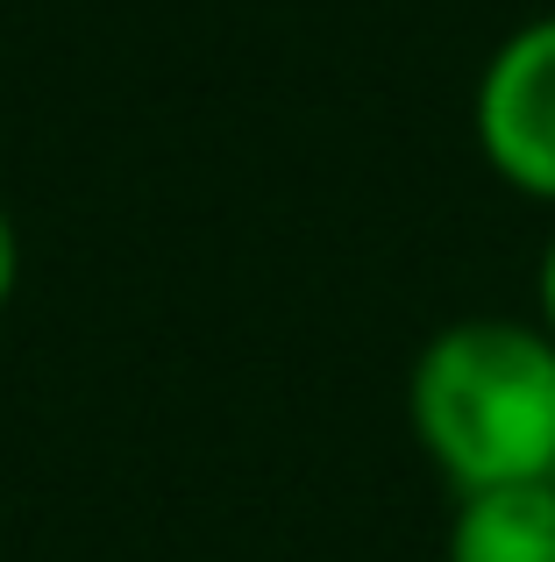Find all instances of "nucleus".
I'll list each match as a JSON object with an SVG mask.
<instances>
[{"mask_svg":"<svg viewBox=\"0 0 555 562\" xmlns=\"http://www.w3.org/2000/svg\"><path fill=\"white\" fill-rule=\"evenodd\" d=\"M406 413L456 492L555 477V335L499 314L449 321L420 342Z\"/></svg>","mask_w":555,"mask_h":562,"instance_id":"nucleus-1","label":"nucleus"},{"mask_svg":"<svg viewBox=\"0 0 555 562\" xmlns=\"http://www.w3.org/2000/svg\"><path fill=\"white\" fill-rule=\"evenodd\" d=\"M471 136L499 186L555 206V14L520 22L485 57L471 93Z\"/></svg>","mask_w":555,"mask_h":562,"instance_id":"nucleus-2","label":"nucleus"},{"mask_svg":"<svg viewBox=\"0 0 555 562\" xmlns=\"http://www.w3.org/2000/svg\"><path fill=\"white\" fill-rule=\"evenodd\" d=\"M442 555L449 562H555V477L456 492Z\"/></svg>","mask_w":555,"mask_h":562,"instance_id":"nucleus-3","label":"nucleus"},{"mask_svg":"<svg viewBox=\"0 0 555 562\" xmlns=\"http://www.w3.org/2000/svg\"><path fill=\"white\" fill-rule=\"evenodd\" d=\"M14 278H22V235H14L8 206H0V314H8V300H14Z\"/></svg>","mask_w":555,"mask_h":562,"instance_id":"nucleus-4","label":"nucleus"},{"mask_svg":"<svg viewBox=\"0 0 555 562\" xmlns=\"http://www.w3.org/2000/svg\"><path fill=\"white\" fill-rule=\"evenodd\" d=\"M534 300H542V328L555 335V235H548V249H542V271H534Z\"/></svg>","mask_w":555,"mask_h":562,"instance_id":"nucleus-5","label":"nucleus"}]
</instances>
